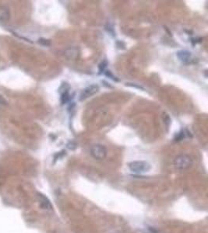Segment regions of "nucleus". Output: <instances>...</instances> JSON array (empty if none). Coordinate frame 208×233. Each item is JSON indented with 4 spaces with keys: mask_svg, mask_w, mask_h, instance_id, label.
<instances>
[{
    "mask_svg": "<svg viewBox=\"0 0 208 233\" xmlns=\"http://www.w3.org/2000/svg\"><path fill=\"white\" fill-rule=\"evenodd\" d=\"M38 43L41 45L42 46H46V47H48V46L51 45V41L50 40H48V39L43 38V37H41V38L38 39Z\"/></svg>",
    "mask_w": 208,
    "mask_h": 233,
    "instance_id": "nucleus-10",
    "label": "nucleus"
},
{
    "mask_svg": "<svg viewBox=\"0 0 208 233\" xmlns=\"http://www.w3.org/2000/svg\"><path fill=\"white\" fill-rule=\"evenodd\" d=\"M99 89H100L99 86L96 84H92L86 87L85 89H83V91L81 92V93L79 95V101H83V100H86V99L89 98V97L96 94L99 91Z\"/></svg>",
    "mask_w": 208,
    "mask_h": 233,
    "instance_id": "nucleus-4",
    "label": "nucleus"
},
{
    "mask_svg": "<svg viewBox=\"0 0 208 233\" xmlns=\"http://www.w3.org/2000/svg\"><path fill=\"white\" fill-rule=\"evenodd\" d=\"M176 55L178 59L184 64L189 63L192 60V54L187 50H179L176 52Z\"/></svg>",
    "mask_w": 208,
    "mask_h": 233,
    "instance_id": "nucleus-5",
    "label": "nucleus"
},
{
    "mask_svg": "<svg viewBox=\"0 0 208 233\" xmlns=\"http://www.w3.org/2000/svg\"><path fill=\"white\" fill-rule=\"evenodd\" d=\"M90 155L93 159L97 160H102L107 156V149L102 145L95 144L90 148Z\"/></svg>",
    "mask_w": 208,
    "mask_h": 233,
    "instance_id": "nucleus-3",
    "label": "nucleus"
},
{
    "mask_svg": "<svg viewBox=\"0 0 208 233\" xmlns=\"http://www.w3.org/2000/svg\"><path fill=\"white\" fill-rule=\"evenodd\" d=\"M0 104H3V105H6L7 104V102L5 101V99L2 97H1V96H0Z\"/></svg>",
    "mask_w": 208,
    "mask_h": 233,
    "instance_id": "nucleus-17",
    "label": "nucleus"
},
{
    "mask_svg": "<svg viewBox=\"0 0 208 233\" xmlns=\"http://www.w3.org/2000/svg\"><path fill=\"white\" fill-rule=\"evenodd\" d=\"M10 17V12L7 7L0 6V22H7Z\"/></svg>",
    "mask_w": 208,
    "mask_h": 233,
    "instance_id": "nucleus-7",
    "label": "nucleus"
},
{
    "mask_svg": "<svg viewBox=\"0 0 208 233\" xmlns=\"http://www.w3.org/2000/svg\"><path fill=\"white\" fill-rule=\"evenodd\" d=\"M67 147H68V149H75L76 148V144L74 143L73 142H69L68 145H67Z\"/></svg>",
    "mask_w": 208,
    "mask_h": 233,
    "instance_id": "nucleus-16",
    "label": "nucleus"
},
{
    "mask_svg": "<svg viewBox=\"0 0 208 233\" xmlns=\"http://www.w3.org/2000/svg\"><path fill=\"white\" fill-rule=\"evenodd\" d=\"M105 30L108 32V33L112 36H115V32L113 28V26L111 24H107L105 26Z\"/></svg>",
    "mask_w": 208,
    "mask_h": 233,
    "instance_id": "nucleus-11",
    "label": "nucleus"
},
{
    "mask_svg": "<svg viewBox=\"0 0 208 233\" xmlns=\"http://www.w3.org/2000/svg\"><path fill=\"white\" fill-rule=\"evenodd\" d=\"M185 138V133H184L183 131H182V132H180L179 133H178L176 135V136H175V141H181L182 140V139Z\"/></svg>",
    "mask_w": 208,
    "mask_h": 233,
    "instance_id": "nucleus-13",
    "label": "nucleus"
},
{
    "mask_svg": "<svg viewBox=\"0 0 208 233\" xmlns=\"http://www.w3.org/2000/svg\"><path fill=\"white\" fill-rule=\"evenodd\" d=\"M107 66H108V61H106V60H104L103 61H101L100 63V65H99V72H100V73L104 72Z\"/></svg>",
    "mask_w": 208,
    "mask_h": 233,
    "instance_id": "nucleus-9",
    "label": "nucleus"
},
{
    "mask_svg": "<svg viewBox=\"0 0 208 233\" xmlns=\"http://www.w3.org/2000/svg\"><path fill=\"white\" fill-rule=\"evenodd\" d=\"M174 165L177 170H185L190 168L192 165V160L190 156L185 154L179 155L174 159Z\"/></svg>",
    "mask_w": 208,
    "mask_h": 233,
    "instance_id": "nucleus-1",
    "label": "nucleus"
},
{
    "mask_svg": "<svg viewBox=\"0 0 208 233\" xmlns=\"http://www.w3.org/2000/svg\"><path fill=\"white\" fill-rule=\"evenodd\" d=\"M129 170L135 173H143L148 172L151 166L147 162L145 161H133L128 165Z\"/></svg>",
    "mask_w": 208,
    "mask_h": 233,
    "instance_id": "nucleus-2",
    "label": "nucleus"
},
{
    "mask_svg": "<svg viewBox=\"0 0 208 233\" xmlns=\"http://www.w3.org/2000/svg\"><path fill=\"white\" fill-rule=\"evenodd\" d=\"M69 90H66V91L61 93V99H60V100H61L62 104H66V103H68V102L70 101L71 97L70 95H69Z\"/></svg>",
    "mask_w": 208,
    "mask_h": 233,
    "instance_id": "nucleus-8",
    "label": "nucleus"
},
{
    "mask_svg": "<svg viewBox=\"0 0 208 233\" xmlns=\"http://www.w3.org/2000/svg\"><path fill=\"white\" fill-rule=\"evenodd\" d=\"M104 75H105L106 76H108V78H110V79H112V80L115 81V82H118V79H117L116 76H115V75H113V74L111 73V71L107 70V71H106V72H104Z\"/></svg>",
    "mask_w": 208,
    "mask_h": 233,
    "instance_id": "nucleus-12",
    "label": "nucleus"
},
{
    "mask_svg": "<svg viewBox=\"0 0 208 233\" xmlns=\"http://www.w3.org/2000/svg\"><path fill=\"white\" fill-rule=\"evenodd\" d=\"M37 198H38L39 203L41 208L44 210H51L52 209V205H51V201L49 200L45 195H44L41 193H37Z\"/></svg>",
    "mask_w": 208,
    "mask_h": 233,
    "instance_id": "nucleus-6",
    "label": "nucleus"
},
{
    "mask_svg": "<svg viewBox=\"0 0 208 233\" xmlns=\"http://www.w3.org/2000/svg\"><path fill=\"white\" fill-rule=\"evenodd\" d=\"M116 47H118V49L123 50L125 48V44L122 40H118V41H116Z\"/></svg>",
    "mask_w": 208,
    "mask_h": 233,
    "instance_id": "nucleus-14",
    "label": "nucleus"
},
{
    "mask_svg": "<svg viewBox=\"0 0 208 233\" xmlns=\"http://www.w3.org/2000/svg\"><path fill=\"white\" fill-rule=\"evenodd\" d=\"M126 86H131V87H133V88H136V89H138V90H144V88L142 87V86H139V85L137 84H135V83H126Z\"/></svg>",
    "mask_w": 208,
    "mask_h": 233,
    "instance_id": "nucleus-15",
    "label": "nucleus"
}]
</instances>
